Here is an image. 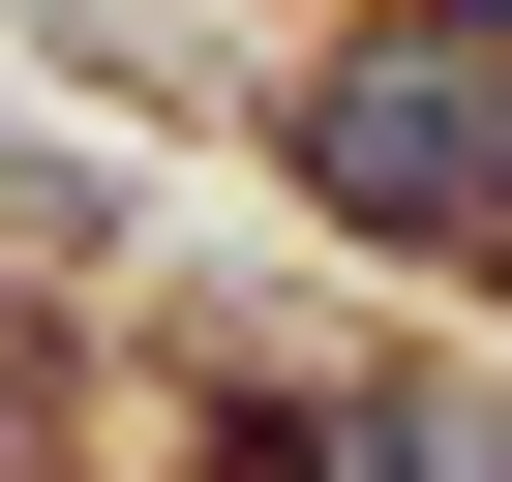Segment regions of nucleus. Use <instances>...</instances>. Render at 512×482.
Returning a JSON list of instances; mask_svg holds the SVG:
<instances>
[{
	"label": "nucleus",
	"mask_w": 512,
	"mask_h": 482,
	"mask_svg": "<svg viewBox=\"0 0 512 482\" xmlns=\"http://www.w3.org/2000/svg\"><path fill=\"white\" fill-rule=\"evenodd\" d=\"M332 211L512 241V61H482V31H422V61H332Z\"/></svg>",
	"instance_id": "nucleus-1"
},
{
	"label": "nucleus",
	"mask_w": 512,
	"mask_h": 482,
	"mask_svg": "<svg viewBox=\"0 0 512 482\" xmlns=\"http://www.w3.org/2000/svg\"><path fill=\"white\" fill-rule=\"evenodd\" d=\"M332 482H512V452H482V422H422V392H392V422H362V452H332Z\"/></svg>",
	"instance_id": "nucleus-2"
}]
</instances>
